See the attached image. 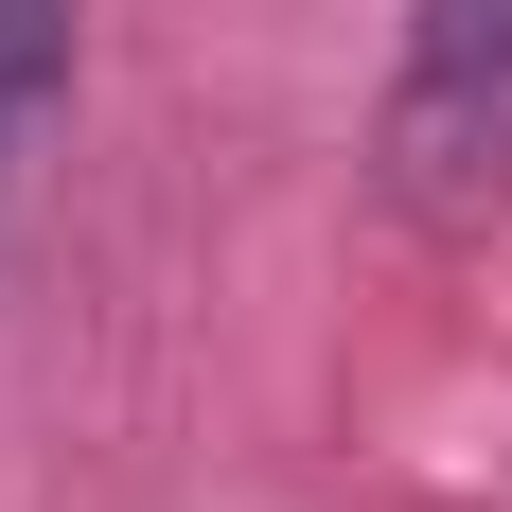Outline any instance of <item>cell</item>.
Here are the masks:
<instances>
[{
	"mask_svg": "<svg viewBox=\"0 0 512 512\" xmlns=\"http://www.w3.org/2000/svg\"><path fill=\"white\" fill-rule=\"evenodd\" d=\"M371 177H389V212H424V230H477V212L512 195V0H407Z\"/></svg>",
	"mask_w": 512,
	"mask_h": 512,
	"instance_id": "obj_1",
	"label": "cell"
},
{
	"mask_svg": "<svg viewBox=\"0 0 512 512\" xmlns=\"http://www.w3.org/2000/svg\"><path fill=\"white\" fill-rule=\"evenodd\" d=\"M53 89H71V0H0V230H18V177L53 142Z\"/></svg>",
	"mask_w": 512,
	"mask_h": 512,
	"instance_id": "obj_2",
	"label": "cell"
}]
</instances>
